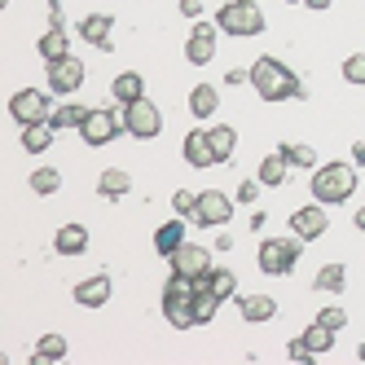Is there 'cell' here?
I'll use <instances>...</instances> for the list:
<instances>
[{"label":"cell","mask_w":365,"mask_h":365,"mask_svg":"<svg viewBox=\"0 0 365 365\" xmlns=\"http://www.w3.org/2000/svg\"><path fill=\"white\" fill-rule=\"evenodd\" d=\"M180 154H185L190 168H212V163H216V150H212L207 128H194V133H185V145H180Z\"/></svg>","instance_id":"cell-14"},{"label":"cell","mask_w":365,"mask_h":365,"mask_svg":"<svg viewBox=\"0 0 365 365\" xmlns=\"http://www.w3.org/2000/svg\"><path fill=\"white\" fill-rule=\"evenodd\" d=\"M317 322L330 326V330H344V326H348V312H344V308H322V312H317Z\"/></svg>","instance_id":"cell-37"},{"label":"cell","mask_w":365,"mask_h":365,"mask_svg":"<svg viewBox=\"0 0 365 365\" xmlns=\"http://www.w3.org/2000/svg\"><path fill=\"white\" fill-rule=\"evenodd\" d=\"M352 225H356V229H361V233H365V207H361V212H356V216H352Z\"/></svg>","instance_id":"cell-45"},{"label":"cell","mask_w":365,"mask_h":365,"mask_svg":"<svg viewBox=\"0 0 365 365\" xmlns=\"http://www.w3.org/2000/svg\"><path fill=\"white\" fill-rule=\"evenodd\" d=\"M110 97L119 101V106H133V101H141V97H145V80H141L137 71H123V75H115Z\"/></svg>","instance_id":"cell-20"},{"label":"cell","mask_w":365,"mask_h":365,"mask_svg":"<svg viewBox=\"0 0 365 365\" xmlns=\"http://www.w3.org/2000/svg\"><path fill=\"white\" fill-rule=\"evenodd\" d=\"M31 190H36L40 198L58 194V190H62V172H58V168H36V172H31Z\"/></svg>","instance_id":"cell-31"},{"label":"cell","mask_w":365,"mask_h":365,"mask_svg":"<svg viewBox=\"0 0 365 365\" xmlns=\"http://www.w3.org/2000/svg\"><path fill=\"white\" fill-rule=\"evenodd\" d=\"M194 207H198V194L194 190H176L172 194V212L176 216H194Z\"/></svg>","instance_id":"cell-35"},{"label":"cell","mask_w":365,"mask_h":365,"mask_svg":"<svg viewBox=\"0 0 365 365\" xmlns=\"http://www.w3.org/2000/svg\"><path fill=\"white\" fill-rule=\"evenodd\" d=\"M238 312H242V322H251V326L273 322L277 317V299L273 295H238Z\"/></svg>","instance_id":"cell-17"},{"label":"cell","mask_w":365,"mask_h":365,"mask_svg":"<svg viewBox=\"0 0 365 365\" xmlns=\"http://www.w3.org/2000/svg\"><path fill=\"white\" fill-rule=\"evenodd\" d=\"M216 110H220L216 84H194V88H190V115H194V119H212Z\"/></svg>","instance_id":"cell-21"},{"label":"cell","mask_w":365,"mask_h":365,"mask_svg":"<svg viewBox=\"0 0 365 365\" xmlns=\"http://www.w3.org/2000/svg\"><path fill=\"white\" fill-rule=\"evenodd\" d=\"M128 190H133V176H128L123 168H106V172L97 176V194L101 198H123Z\"/></svg>","instance_id":"cell-26"},{"label":"cell","mask_w":365,"mask_h":365,"mask_svg":"<svg viewBox=\"0 0 365 365\" xmlns=\"http://www.w3.org/2000/svg\"><path fill=\"white\" fill-rule=\"evenodd\" d=\"M62 356H66V339H62V334H44L40 344H36L31 365H48V361H62Z\"/></svg>","instance_id":"cell-28"},{"label":"cell","mask_w":365,"mask_h":365,"mask_svg":"<svg viewBox=\"0 0 365 365\" xmlns=\"http://www.w3.org/2000/svg\"><path fill=\"white\" fill-rule=\"evenodd\" d=\"M255 176H259V185L277 190V185H286V176H291V163H286V154H282V150H277V154H264Z\"/></svg>","instance_id":"cell-22"},{"label":"cell","mask_w":365,"mask_h":365,"mask_svg":"<svg viewBox=\"0 0 365 365\" xmlns=\"http://www.w3.org/2000/svg\"><path fill=\"white\" fill-rule=\"evenodd\" d=\"M304 344L312 348V356H322V352H330V348H334V330H330V326H322V322H312V326L304 330Z\"/></svg>","instance_id":"cell-30"},{"label":"cell","mask_w":365,"mask_h":365,"mask_svg":"<svg viewBox=\"0 0 365 365\" xmlns=\"http://www.w3.org/2000/svg\"><path fill=\"white\" fill-rule=\"evenodd\" d=\"M163 317L172 330H194V295H163Z\"/></svg>","instance_id":"cell-15"},{"label":"cell","mask_w":365,"mask_h":365,"mask_svg":"<svg viewBox=\"0 0 365 365\" xmlns=\"http://www.w3.org/2000/svg\"><path fill=\"white\" fill-rule=\"evenodd\" d=\"M304 5H308V9H317V14H322V9H330V5H334V0H304Z\"/></svg>","instance_id":"cell-43"},{"label":"cell","mask_w":365,"mask_h":365,"mask_svg":"<svg viewBox=\"0 0 365 365\" xmlns=\"http://www.w3.org/2000/svg\"><path fill=\"white\" fill-rule=\"evenodd\" d=\"M216 27H220L225 36L247 40V36H259V31H264V14H259L255 0H229V5L216 9Z\"/></svg>","instance_id":"cell-3"},{"label":"cell","mask_w":365,"mask_h":365,"mask_svg":"<svg viewBox=\"0 0 365 365\" xmlns=\"http://www.w3.org/2000/svg\"><path fill=\"white\" fill-rule=\"evenodd\" d=\"M352 163H356V168H365V145H352Z\"/></svg>","instance_id":"cell-44"},{"label":"cell","mask_w":365,"mask_h":365,"mask_svg":"<svg viewBox=\"0 0 365 365\" xmlns=\"http://www.w3.org/2000/svg\"><path fill=\"white\" fill-rule=\"evenodd\" d=\"M110 291H115V282L106 273H93V277H84L80 286H75V304L80 308H101L110 299Z\"/></svg>","instance_id":"cell-13"},{"label":"cell","mask_w":365,"mask_h":365,"mask_svg":"<svg viewBox=\"0 0 365 365\" xmlns=\"http://www.w3.org/2000/svg\"><path fill=\"white\" fill-rule=\"evenodd\" d=\"M9 115L27 128V123H44L48 115H53V106H48V93L44 88H18L9 97Z\"/></svg>","instance_id":"cell-7"},{"label":"cell","mask_w":365,"mask_h":365,"mask_svg":"<svg viewBox=\"0 0 365 365\" xmlns=\"http://www.w3.org/2000/svg\"><path fill=\"white\" fill-rule=\"evenodd\" d=\"M225 84H251V71H229Z\"/></svg>","instance_id":"cell-41"},{"label":"cell","mask_w":365,"mask_h":365,"mask_svg":"<svg viewBox=\"0 0 365 365\" xmlns=\"http://www.w3.org/2000/svg\"><path fill=\"white\" fill-rule=\"evenodd\" d=\"M356 190V163H322L312 168V198L326 202V207H339L348 202Z\"/></svg>","instance_id":"cell-2"},{"label":"cell","mask_w":365,"mask_h":365,"mask_svg":"<svg viewBox=\"0 0 365 365\" xmlns=\"http://www.w3.org/2000/svg\"><path fill=\"white\" fill-rule=\"evenodd\" d=\"M277 150L286 154V163H291V168H317V150L304 145V141H286V145H277Z\"/></svg>","instance_id":"cell-29"},{"label":"cell","mask_w":365,"mask_h":365,"mask_svg":"<svg viewBox=\"0 0 365 365\" xmlns=\"http://www.w3.org/2000/svg\"><path fill=\"white\" fill-rule=\"evenodd\" d=\"M110 31H115V18L110 14H88V18H80V40H88L97 48H110Z\"/></svg>","instance_id":"cell-18"},{"label":"cell","mask_w":365,"mask_h":365,"mask_svg":"<svg viewBox=\"0 0 365 365\" xmlns=\"http://www.w3.org/2000/svg\"><path fill=\"white\" fill-rule=\"evenodd\" d=\"M80 84H84V62L75 58V53H66V58H58V62H48V93L71 97Z\"/></svg>","instance_id":"cell-9"},{"label":"cell","mask_w":365,"mask_h":365,"mask_svg":"<svg viewBox=\"0 0 365 365\" xmlns=\"http://www.w3.org/2000/svg\"><path fill=\"white\" fill-rule=\"evenodd\" d=\"M326 229H330L326 202H308V207H299V212H291V233H295V238H304V242L322 238Z\"/></svg>","instance_id":"cell-11"},{"label":"cell","mask_w":365,"mask_h":365,"mask_svg":"<svg viewBox=\"0 0 365 365\" xmlns=\"http://www.w3.org/2000/svg\"><path fill=\"white\" fill-rule=\"evenodd\" d=\"M119 133H128L123 128V110H88V119H84V128H80V137H84V145H110Z\"/></svg>","instance_id":"cell-6"},{"label":"cell","mask_w":365,"mask_h":365,"mask_svg":"<svg viewBox=\"0 0 365 365\" xmlns=\"http://www.w3.org/2000/svg\"><path fill=\"white\" fill-rule=\"evenodd\" d=\"M220 312V295L216 291H194V322L198 326H207Z\"/></svg>","instance_id":"cell-33"},{"label":"cell","mask_w":365,"mask_h":365,"mask_svg":"<svg viewBox=\"0 0 365 365\" xmlns=\"http://www.w3.org/2000/svg\"><path fill=\"white\" fill-rule=\"evenodd\" d=\"M123 128H128V137H137V141H154L163 133V115L150 97H141L133 106H123Z\"/></svg>","instance_id":"cell-5"},{"label":"cell","mask_w":365,"mask_h":365,"mask_svg":"<svg viewBox=\"0 0 365 365\" xmlns=\"http://www.w3.org/2000/svg\"><path fill=\"white\" fill-rule=\"evenodd\" d=\"M207 137H212L216 163H229V159H233V150H238V133H233L229 123H212V128H207Z\"/></svg>","instance_id":"cell-27"},{"label":"cell","mask_w":365,"mask_h":365,"mask_svg":"<svg viewBox=\"0 0 365 365\" xmlns=\"http://www.w3.org/2000/svg\"><path fill=\"white\" fill-rule=\"evenodd\" d=\"M286 356H291V361H312V348L304 344V334H299V339H291V348H286Z\"/></svg>","instance_id":"cell-39"},{"label":"cell","mask_w":365,"mask_h":365,"mask_svg":"<svg viewBox=\"0 0 365 365\" xmlns=\"http://www.w3.org/2000/svg\"><path fill=\"white\" fill-rule=\"evenodd\" d=\"M216 36H220L216 22H194V31L185 40V62L190 66H207V62H212L216 58Z\"/></svg>","instance_id":"cell-10"},{"label":"cell","mask_w":365,"mask_h":365,"mask_svg":"<svg viewBox=\"0 0 365 365\" xmlns=\"http://www.w3.org/2000/svg\"><path fill=\"white\" fill-rule=\"evenodd\" d=\"M180 14H185V18H202V0H180Z\"/></svg>","instance_id":"cell-40"},{"label":"cell","mask_w":365,"mask_h":365,"mask_svg":"<svg viewBox=\"0 0 365 365\" xmlns=\"http://www.w3.org/2000/svg\"><path fill=\"white\" fill-rule=\"evenodd\" d=\"M229 216H233V198L229 194H220V190H198V207H194V225H202V229H220V225H229Z\"/></svg>","instance_id":"cell-8"},{"label":"cell","mask_w":365,"mask_h":365,"mask_svg":"<svg viewBox=\"0 0 365 365\" xmlns=\"http://www.w3.org/2000/svg\"><path fill=\"white\" fill-rule=\"evenodd\" d=\"M344 80H348V84H365V53L344 58Z\"/></svg>","instance_id":"cell-36"},{"label":"cell","mask_w":365,"mask_h":365,"mask_svg":"<svg viewBox=\"0 0 365 365\" xmlns=\"http://www.w3.org/2000/svg\"><path fill=\"white\" fill-rule=\"evenodd\" d=\"M255 194H259V176L255 180H242L238 194H233V202H255Z\"/></svg>","instance_id":"cell-38"},{"label":"cell","mask_w":365,"mask_h":365,"mask_svg":"<svg viewBox=\"0 0 365 365\" xmlns=\"http://www.w3.org/2000/svg\"><path fill=\"white\" fill-rule=\"evenodd\" d=\"M251 88L264 97V101H286V97H304V84H299V75L277 62V58H255L251 66Z\"/></svg>","instance_id":"cell-1"},{"label":"cell","mask_w":365,"mask_h":365,"mask_svg":"<svg viewBox=\"0 0 365 365\" xmlns=\"http://www.w3.org/2000/svg\"><path fill=\"white\" fill-rule=\"evenodd\" d=\"M212 291L225 299H238V277H233V269H212Z\"/></svg>","instance_id":"cell-34"},{"label":"cell","mask_w":365,"mask_h":365,"mask_svg":"<svg viewBox=\"0 0 365 365\" xmlns=\"http://www.w3.org/2000/svg\"><path fill=\"white\" fill-rule=\"evenodd\" d=\"M299 5H304V0H299Z\"/></svg>","instance_id":"cell-47"},{"label":"cell","mask_w":365,"mask_h":365,"mask_svg":"<svg viewBox=\"0 0 365 365\" xmlns=\"http://www.w3.org/2000/svg\"><path fill=\"white\" fill-rule=\"evenodd\" d=\"M299 247H304V238H264L259 242V273H269V277H286V273H295V264H299Z\"/></svg>","instance_id":"cell-4"},{"label":"cell","mask_w":365,"mask_h":365,"mask_svg":"<svg viewBox=\"0 0 365 365\" xmlns=\"http://www.w3.org/2000/svg\"><path fill=\"white\" fill-rule=\"evenodd\" d=\"M344 282H348V269L344 264H326V269H317V282H312V286H317V291L339 295V291H344Z\"/></svg>","instance_id":"cell-32"},{"label":"cell","mask_w":365,"mask_h":365,"mask_svg":"<svg viewBox=\"0 0 365 365\" xmlns=\"http://www.w3.org/2000/svg\"><path fill=\"white\" fill-rule=\"evenodd\" d=\"M212 251L198 247V242H185L176 255H172V273H185V277H202V273H212Z\"/></svg>","instance_id":"cell-12"},{"label":"cell","mask_w":365,"mask_h":365,"mask_svg":"<svg viewBox=\"0 0 365 365\" xmlns=\"http://www.w3.org/2000/svg\"><path fill=\"white\" fill-rule=\"evenodd\" d=\"M53 251H58V255H84V251H88V229L75 225V220L62 225V229L53 233Z\"/></svg>","instance_id":"cell-19"},{"label":"cell","mask_w":365,"mask_h":365,"mask_svg":"<svg viewBox=\"0 0 365 365\" xmlns=\"http://www.w3.org/2000/svg\"><path fill=\"white\" fill-rule=\"evenodd\" d=\"M53 133H58V128L53 123H27V128H22V150H27V154H44L48 145H53Z\"/></svg>","instance_id":"cell-25"},{"label":"cell","mask_w":365,"mask_h":365,"mask_svg":"<svg viewBox=\"0 0 365 365\" xmlns=\"http://www.w3.org/2000/svg\"><path fill=\"white\" fill-rule=\"evenodd\" d=\"M48 27H62V5H48Z\"/></svg>","instance_id":"cell-42"},{"label":"cell","mask_w":365,"mask_h":365,"mask_svg":"<svg viewBox=\"0 0 365 365\" xmlns=\"http://www.w3.org/2000/svg\"><path fill=\"white\" fill-rule=\"evenodd\" d=\"M356 356H361V361H365V344H361V348H356Z\"/></svg>","instance_id":"cell-46"},{"label":"cell","mask_w":365,"mask_h":365,"mask_svg":"<svg viewBox=\"0 0 365 365\" xmlns=\"http://www.w3.org/2000/svg\"><path fill=\"white\" fill-rule=\"evenodd\" d=\"M84 119H88V106H80V101H62V106H53V115H48V123H53L58 133H66V128L80 133Z\"/></svg>","instance_id":"cell-23"},{"label":"cell","mask_w":365,"mask_h":365,"mask_svg":"<svg viewBox=\"0 0 365 365\" xmlns=\"http://www.w3.org/2000/svg\"><path fill=\"white\" fill-rule=\"evenodd\" d=\"M40 58L44 62H58V58H66L71 53V36H66V27H48L44 36H40Z\"/></svg>","instance_id":"cell-24"},{"label":"cell","mask_w":365,"mask_h":365,"mask_svg":"<svg viewBox=\"0 0 365 365\" xmlns=\"http://www.w3.org/2000/svg\"><path fill=\"white\" fill-rule=\"evenodd\" d=\"M180 247H185V216H176V220H168V225L154 229V251H159L163 259H172Z\"/></svg>","instance_id":"cell-16"}]
</instances>
